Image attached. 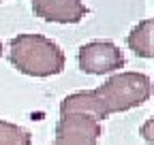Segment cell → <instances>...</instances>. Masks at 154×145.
<instances>
[{"mask_svg":"<svg viewBox=\"0 0 154 145\" xmlns=\"http://www.w3.org/2000/svg\"><path fill=\"white\" fill-rule=\"evenodd\" d=\"M77 62L88 75H107L124 66V53L111 41H92L79 47Z\"/></svg>","mask_w":154,"mask_h":145,"instance_id":"obj_4","label":"cell"},{"mask_svg":"<svg viewBox=\"0 0 154 145\" xmlns=\"http://www.w3.org/2000/svg\"><path fill=\"white\" fill-rule=\"evenodd\" d=\"M141 135L146 137V141H148V143H154V139H152V117H148V120H146L143 128H141Z\"/></svg>","mask_w":154,"mask_h":145,"instance_id":"obj_8","label":"cell"},{"mask_svg":"<svg viewBox=\"0 0 154 145\" xmlns=\"http://www.w3.org/2000/svg\"><path fill=\"white\" fill-rule=\"evenodd\" d=\"M30 4L36 17L54 24H79L88 13L82 0H30Z\"/></svg>","mask_w":154,"mask_h":145,"instance_id":"obj_5","label":"cell"},{"mask_svg":"<svg viewBox=\"0 0 154 145\" xmlns=\"http://www.w3.org/2000/svg\"><path fill=\"white\" fill-rule=\"evenodd\" d=\"M0 145H32V135L22 126L0 120Z\"/></svg>","mask_w":154,"mask_h":145,"instance_id":"obj_7","label":"cell"},{"mask_svg":"<svg viewBox=\"0 0 154 145\" xmlns=\"http://www.w3.org/2000/svg\"><path fill=\"white\" fill-rule=\"evenodd\" d=\"M11 64L30 77H51L64 68V51L43 34H17L9 43Z\"/></svg>","mask_w":154,"mask_h":145,"instance_id":"obj_2","label":"cell"},{"mask_svg":"<svg viewBox=\"0 0 154 145\" xmlns=\"http://www.w3.org/2000/svg\"><path fill=\"white\" fill-rule=\"evenodd\" d=\"M150 94H152V81L148 75H143V72H118L96 90L69 94L60 102V111H66V109L86 111L103 122L111 113H122L143 105L150 98Z\"/></svg>","mask_w":154,"mask_h":145,"instance_id":"obj_1","label":"cell"},{"mask_svg":"<svg viewBox=\"0 0 154 145\" xmlns=\"http://www.w3.org/2000/svg\"><path fill=\"white\" fill-rule=\"evenodd\" d=\"M0 2H5V0H0Z\"/></svg>","mask_w":154,"mask_h":145,"instance_id":"obj_10","label":"cell"},{"mask_svg":"<svg viewBox=\"0 0 154 145\" xmlns=\"http://www.w3.org/2000/svg\"><path fill=\"white\" fill-rule=\"evenodd\" d=\"M152 30H154V22L152 19H141L128 34V47L137 53L139 58H152Z\"/></svg>","mask_w":154,"mask_h":145,"instance_id":"obj_6","label":"cell"},{"mask_svg":"<svg viewBox=\"0 0 154 145\" xmlns=\"http://www.w3.org/2000/svg\"><path fill=\"white\" fill-rule=\"evenodd\" d=\"M103 135L101 120L86 111L66 109L60 111V120L56 126V139L51 145H99Z\"/></svg>","mask_w":154,"mask_h":145,"instance_id":"obj_3","label":"cell"},{"mask_svg":"<svg viewBox=\"0 0 154 145\" xmlns=\"http://www.w3.org/2000/svg\"><path fill=\"white\" fill-rule=\"evenodd\" d=\"M0 53H2V43H0Z\"/></svg>","mask_w":154,"mask_h":145,"instance_id":"obj_9","label":"cell"}]
</instances>
